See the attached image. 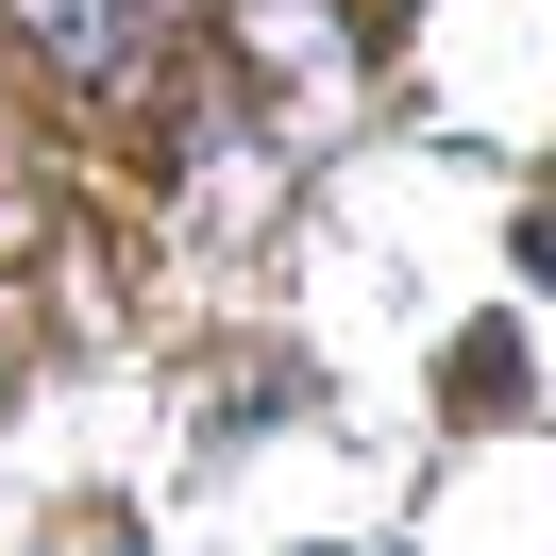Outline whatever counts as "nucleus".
Masks as SVG:
<instances>
[{
    "mask_svg": "<svg viewBox=\"0 0 556 556\" xmlns=\"http://www.w3.org/2000/svg\"><path fill=\"white\" fill-rule=\"evenodd\" d=\"M0 17H17V51L68 68L85 102H152V85L186 68V35H203V0H0Z\"/></svg>",
    "mask_w": 556,
    "mask_h": 556,
    "instance_id": "obj_1",
    "label": "nucleus"
}]
</instances>
